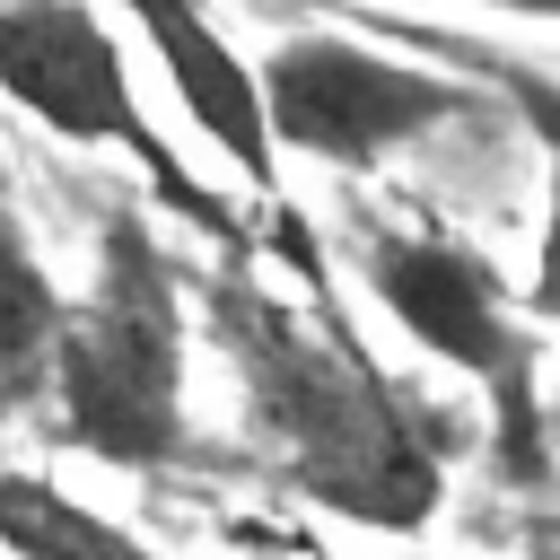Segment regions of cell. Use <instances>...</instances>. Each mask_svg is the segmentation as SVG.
Wrapping results in <instances>:
<instances>
[{"label": "cell", "mask_w": 560, "mask_h": 560, "mask_svg": "<svg viewBox=\"0 0 560 560\" xmlns=\"http://www.w3.org/2000/svg\"><path fill=\"white\" fill-rule=\"evenodd\" d=\"M516 96L542 140V236H534V271H525V315L560 324V88H516Z\"/></svg>", "instance_id": "cell-9"}, {"label": "cell", "mask_w": 560, "mask_h": 560, "mask_svg": "<svg viewBox=\"0 0 560 560\" xmlns=\"http://www.w3.org/2000/svg\"><path fill=\"white\" fill-rule=\"evenodd\" d=\"M0 551L9 560H166L44 472H0Z\"/></svg>", "instance_id": "cell-8"}, {"label": "cell", "mask_w": 560, "mask_h": 560, "mask_svg": "<svg viewBox=\"0 0 560 560\" xmlns=\"http://www.w3.org/2000/svg\"><path fill=\"white\" fill-rule=\"evenodd\" d=\"M0 96L26 105L52 140H88V149L140 158V175H149V192L166 210H184L228 254L245 245L228 201L175 158V140H158V122H149V105L131 88V61H122L114 26L88 0H0Z\"/></svg>", "instance_id": "cell-4"}, {"label": "cell", "mask_w": 560, "mask_h": 560, "mask_svg": "<svg viewBox=\"0 0 560 560\" xmlns=\"http://www.w3.org/2000/svg\"><path fill=\"white\" fill-rule=\"evenodd\" d=\"M52 420L79 455L114 472H166L184 429V289L140 201H114L96 228V280L70 306L52 368Z\"/></svg>", "instance_id": "cell-2"}, {"label": "cell", "mask_w": 560, "mask_h": 560, "mask_svg": "<svg viewBox=\"0 0 560 560\" xmlns=\"http://www.w3.org/2000/svg\"><path fill=\"white\" fill-rule=\"evenodd\" d=\"M280 245L306 289L262 280L254 262H228L210 280V332L245 385L254 429L271 438L289 490L359 534H420L446 499V429L429 402H411L341 298L324 289V262L298 219H280Z\"/></svg>", "instance_id": "cell-1"}, {"label": "cell", "mask_w": 560, "mask_h": 560, "mask_svg": "<svg viewBox=\"0 0 560 560\" xmlns=\"http://www.w3.org/2000/svg\"><path fill=\"white\" fill-rule=\"evenodd\" d=\"M61 341H70V298L44 271V254L26 245L9 184H0V420H18L35 394H52Z\"/></svg>", "instance_id": "cell-7"}, {"label": "cell", "mask_w": 560, "mask_h": 560, "mask_svg": "<svg viewBox=\"0 0 560 560\" xmlns=\"http://www.w3.org/2000/svg\"><path fill=\"white\" fill-rule=\"evenodd\" d=\"M359 280L376 289V306L429 350L446 359L481 411H490V455L508 481H534L551 464V420H542V359L534 332L516 315V289L499 280V262L446 228H368L359 236Z\"/></svg>", "instance_id": "cell-3"}, {"label": "cell", "mask_w": 560, "mask_h": 560, "mask_svg": "<svg viewBox=\"0 0 560 560\" xmlns=\"http://www.w3.org/2000/svg\"><path fill=\"white\" fill-rule=\"evenodd\" d=\"M481 9H508V18H560V0H481Z\"/></svg>", "instance_id": "cell-10"}, {"label": "cell", "mask_w": 560, "mask_h": 560, "mask_svg": "<svg viewBox=\"0 0 560 560\" xmlns=\"http://www.w3.org/2000/svg\"><path fill=\"white\" fill-rule=\"evenodd\" d=\"M402 560H438V551H402Z\"/></svg>", "instance_id": "cell-11"}, {"label": "cell", "mask_w": 560, "mask_h": 560, "mask_svg": "<svg viewBox=\"0 0 560 560\" xmlns=\"http://www.w3.org/2000/svg\"><path fill=\"white\" fill-rule=\"evenodd\" d=\"M122 18L149 35V52H158L175 105L192 114V131L228 166H245V184L271 201L280 192V140H271V114H262V70L219 35V18L201 0H122Z\"/></svg>", "instance_id": "cell-6"}, {"label": "cell", "mask_w": 560, "mask_h": 560, "mask_svg": "<svg viewBox=\"0 0 560 560\" xmlns=\"http://www.w3.org/2000/svg\"><path fill=\"white\" fill-rule=\"evenodd\" d=\"M254 70H262L271 140L289 158H315V166H341V175L385 166L394 149H411L438 122H464L481 105L472 79L402 61V52H376L359 35H289Z\"/></svg>", "instance_id": "cell-5"}]
</instances>
